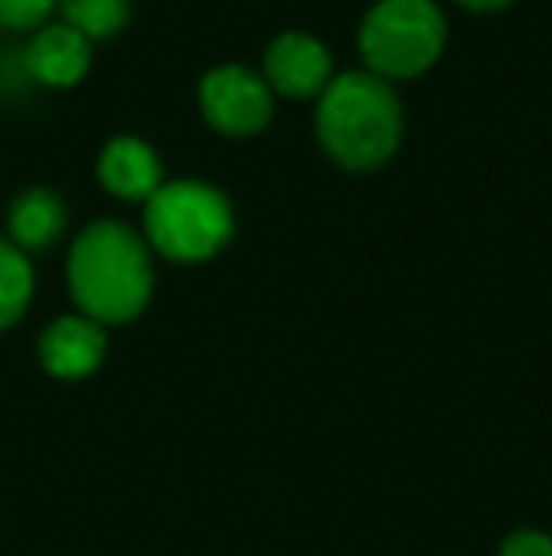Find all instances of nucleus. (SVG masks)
Returning a JSON list of instances; mask_svg holds the SVG:
<instances>
[{"label": "nucleus", "mask_w": 552, "mask_h": 556, "mask_svg": "<svg viewBox=\"0 0 552 556\" xmlns=\"http://www.w3.org/2000/svg\"><path fill=\"white\" fill-rule=\"evenodd\" d=\"M23 65L42 88H76L91 68V42L65 23H50L30 35Z\"/></svg>", "instance_id": "8"}, {"label": "nucleus", "mask_w": 552, "mask_h": 556, "mask_svg": "<svg viewBox=\"0 0 552 556\" xmlns=\"http://www.w3.org/2000/svg\"><path fill=\"white\" fill-rule=\"evenodd\" d=\"M99 182L121 201H147L155 190H159L167 178H163V160L144 137H133V132H121V137H111L99 152Z\"/></svg>", "instance_id": "7"}, {"label": "nucleus", "mask_w": 552, "mask_h": 556, "mask_svg": "<svg viewBox=\"0 0 552 556\" xmlns=\"http://www.w3.org/2000/svg\"><path fill=\"white\" fill-rule=\"evenodd\" d=\"M231 235H235V208L228 193L197 178L163 182L144 201V242L167 262H208L228 247Z\"/></svg>", "instance_id": "3"}, {"label": "nucleus", "mask_w": 552, "mask_h": 556, "mask_svg": "<svg viewBox=\"0 0 552 556\" xmlns=\"http://www.w3.org/2000/svg\"><path fill=\"white\" fill-rule=\"evenodd\" d=\"M61 23L84 35L88 42L114 38L133 20V0H61Z\"/></svg>", "instance_id": "11"}, {"label": "nucleus", "mask_w": 552, "mask_h": 556, "mask_svg": "<svg viewBox=\"0 0 552 556\" xmlns=\"http://www.w3.org/2000/svg\"><path fill=\"white\" fill-rule=\"evenodd\" d=\"M61 0H0V27L8 30H30L42 27L46 15L57 8Z\"/></svg>", "instance_id": "13"}, {"label": "nucleus", "mask_w": 552, "mask_h": 556, "mask_svg": "<svg viewBox=\"0 0 552 556\" xmlns=\"http://www.w3.org/2000/svg\"><path fill=\"white\" fill-rule=\"evenodd\" d=\"M35 295V273L20 247L0 239V330L15 326Z\"/></svg>", "instance_id": "12"}, {"label": "nucleus", "mask_w": 552, "mask_h": 556, "mask_svg": "<svg viewBox=\"0 0 552 556\" xmlns=\"http://www.w3.org/2000/svg\"><path fill=\"white\" fill-rule=\"evenodd\" d=\"M503 556H552V542L538 530H518L503 542Z\"/></svg>", "instance_id": "14"}, {"label": "nucleus", "mask_w": 552, "mask_h": 556, "mask_svg": "<svg viewBox=\"0 0 552 556\" xmlns=\"http://www.w3.org/2000/svg\"><path fill=\"white\" fill-rule=\"evenodd\" d=\"M447 15L435 0H375L360 23L363 68L386 84L416 80L447 50Z\"/></svg>", "instance_id": "4"}, {"label": "nucleus", "mask_w": 552, "mask_h": 556, "mask_svg": "<svg viewBox=\"0 0 552 556\" xmlns=\"http://www.w3.org/2000/svg\"><path fill=\"white\" fill-rule=\"evenodd\" d=\"M201 117L213 125L220 137L246 140L269 129L277 114V96L261 73L246 65H216L197 84Z\"/></svg>", "instance_id": "5"}, {"label": "nucleus", "mask_w": 552, "mask_h": 556, "mask_svg": "<svg viewBox=\"0 0 552 556\" xmlns=\"http://www.w3.org/2000/svg\"><path fill=\"white\" fill-rule=\"evenodd\" d=\"M333 53L322 38L307 35V30H284L261 53V80L269 84L277 99H292V103H310L330 88L333 80Z\"/></svg>", "instance_id": "6"}, {"label": "nucleus", "mask_w": 552, "mask_h": 556, "mask_svg": "<svg viewBox=\"0 0 552 556\" xmlns=\"http://www.w3.org/2000/svg\"><path fill=\"white\" fill-rule=\"evenodd\" d=\"M155 269L144 235L121 220H95L68 250V288L84 318L99 326L133 323L152 300Z\"/></svg>", "instance_id": "2"}, {"label": "nucleus", "mask_w": 552, "mask_h": 556, "mask_svg": "<svg viewBox=\"0 0 552 556\" xmlns=\"http://www.w3.org/2000/svg\"><path fill=\"white\" fill-rule=\"evenodd\" d=\"M314 137L341 170L368 175L398 155L406 140V103L394 84L368 68L337 73L318 96Z\"/></svg>", "instance_id": "1"}, {"label": "nucleus", "mask_w": 552, "mask_h": 556, "mask_svg": "<svg viewBox=\"0 0 552 556\" xmlns=\"http://www.w3.org/2000/svg\"><path fill=\"white\" fill-rule=\"evenodd\" d=\"M68 224L65 198L50 186H30V190L15 193L12 208H8V235H12V247L27 250H46L61 239Z\"/></svg>", "instance_id": "10"}, {"label": "nucleus", "mask_w": 552, "mask_h": 556, "mask_svg": "<svg viewBox=\"0 0 552 556\" xmlns=\"http://www.w3.org/2000/svg\"><path fill=\"white\" fill-rule=\"evenodd\" d=\"M38 352H42V367L57 379H88L106 356V333L91 318L68 315L42 333Z\"/></svg>", "instance_id": "9"}, {"label": "nucleus", "mask_w": 552, "mask_h": 556, "mask_svg": "<svg viewBox=\"0 0 552 556\" xmlns=\"http://www.w3.org/2000/svg\"><path fill=\"white\" fill-rule=\"evenodd\" d=\"M462 8H470V12H503L508 4H515V0H458Z\"/></svg>", "instance_id": "15"}]
</instances>
